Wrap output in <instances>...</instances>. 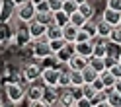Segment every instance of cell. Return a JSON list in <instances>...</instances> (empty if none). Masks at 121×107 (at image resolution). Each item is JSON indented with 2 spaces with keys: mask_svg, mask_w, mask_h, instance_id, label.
Segmentation results:
<instances>
[{
  "mask_svg": "<svg viewBox=\"0 0 121 107\" xmlns=\"http://www.w3.org/2000/svg\"><path fill=\"white\" fill-rule=\"evenodd\" d=\"M59 76H60V68H57V66H43L41 68V82L51 90L59 88Z\"/></svg>",
  "mask_w": 121,
  "mask_h": 107,
  "instance_id": "1",
  "label": "cell"
},
{
  "mask_svg": "<svg viewBox=\"0 0 121 107\" xmlns=\"http://www.w3.org/2000/svg\"><path fill=\"white\" fill-rule=\"evenodd\" d=\"M47 86H39V84H35V82H31V86L27 88V91H26V95H27V99H29V103L31 105H43V95H45V90Z\"/></svg>",
  "mask_w": 121,
  "mask_h": 107,
  "instance_id": "2",
  "label": "cell"
},
{
  "mask_svg": "<svg viewBox=\"0 0 121 107\" xmlns=\"http://www.w3.org/2000/svg\"><path fill=\"white\" fill-rule=\"evenodd\" d=\"M51 55H55V53H53V49H51L47 37H45V39H37V41H33V57H35V58L45 60V58L51 57Z\"/></svg>",
  "mask_w": 121,
  "mask_h": 107,
  "instance_id": "3",
  "label": "cell"
},
{
  "mask_svg": "<svg viewBox=\"0 0 121 107\" xmlns=\"http://www.w3.org/2000/svg\"><path fill=\"white\" fill-rule=\"evenodd\" d=\"M35 14H37V8H35V4L31 2H26V4H22L18 6V20L20 21H24V24H29L31 20H35Z\"/></svg>",
  "mask_w": 121,
  "mask_h": 107,
  "instance_id": "4",
  "label": "cell"
},
{
  "mask_svg": "<svg viewBox=\"0 0 121 107\" xmlns=\"http://www.w3.org/2000/svg\"><path fill=\"white\" fill-rule=\"evenodd\" d=\"M24 95H26V91L18 82H10L8 86H6V97H8V101L20 103L22 99H24Z\"/></svg>",
  "mask_w": 121,
  "mask_h": 107,
  "instance_id": "5",
  "label": "cell"
},
{
  "mask_svg": "<svg viewBox=\"0 0 121 107\" xmlns=\"http://www.w3.org/2000/svg\"><path fill=\"white\" fill-rule=\"evenodd\" d=\"M27 31H29V35H31L33 41H37V39H45L47 25L41 24V21H37V20H31V21L27 24Z\"/></svg>",
  "mask_w": 121,
  "mask_h": 107,
  "instance_id": "6",
  "label": "cell"
},
{
  "mask_svg": "<svg viewBox=\"0 0 121 107\" xmlns=\"http://www.w3.org/2000/svg\"><path fill=\"white\" fill-rule=\"evenodd\" d=\"M41 78V66L37 62H27L24 66V80L26 82H37Z\"/></svg>",
  "mask_w": 121,
  "mask_h": 107,
  "instance_id": "7",
  "label": "cell"
},
{
  "mask_svg": "<svg viewBox=\"0 0 121 107\" xmlns=\"http://www.w3.org/2000/svg\"><path fill=\"white\" fill-rule=\"evenodd\" d=\"M55 55H57V58H59L63 64H66V62L70 60L72 55H76V43H74V41H72V43H66L59 53H55Z\"/></svg>",
  "mask_w": 121,
  "mask_h": 107,
  "instance_id": "8",
  "label": "cell"
},
{
  "mask_svg": "<svg viewBox=\"0 0 121 107\" xmlns=\"http://www.w3.org/2000/svg\"><path fill=\"white\" fill-rule=\"evenodd\" d=\"M90 64V58H86V57H82V55H72L70 57V60L66 62V66L70 68V70H84V68Z\"/></svg>",
  "mask_w": 121,
  "mask_h": 107,
  "instance_id": "9",
  "label": "cell"
},
{
  "mask_svg": "<svg viewBox=\"0 0 121 107\" xmlns=\"http://www.w3.org/2000/svg\"><path fill=\"white\" fill-rule=\"evenodd\" d=\"M102 20H105L109 25H121V12H117V10H111V8H108L105 6L104 8V14H102Z\"/></svg>",
  "mask_w": 121,
  "mask_h": 107,
  "instance_id": "10",
  "label": "cell"
},
{
  "mask_svg": "<svg viewBox=\"0 0 121 107\" xmlns=\"http://www.w3.org/2000/svg\"><path fill=\"white\" fill-rule=\"evenodd\" d=\"M76 53H78V55H82V57H86V58H90V57L94 55V41L90 39V41L76 43Z\"/></svg>",
  "mask_w": 121,
  "mask_h": 107,
  "instance_id": "11",
  "label": "cell"
},
{
  "mask_svg": "<svg viewBox=\"0 0 121 107\" xmlns=\"http://www.w3.org/2000/svg\"><path fill=\"white\" fill-rule=\"evenodd\" d=\"M78 29H80V27L72 25L70 21H69L66 25H63V39H65L66 43H72L74 39H76V33H78Z\"/></svg>",
  "mask_w": 121,
  "mask_h": 107,
  "instance_id": "12",
  "label": "cell"
},
{
  "mask_svg": "<svg viewBox=\"0 0 121 107\" xmlns=\"http://www.w3.org/2000/svg\"><path fill=\"white\" fill-rule=\"evenodd\" d=\"M59 105H66V107H76V97L70 94V90L66 88L63 94H59Z\"/></svg>",
  "mask_w": 121,
  "mask_h": 107,
  "instance_id": "13",
  "label": "cell"
},
{
  "mask_svg": "<svg viewBox=\"0 0 121 107\" xmlns=\"http://www.w3.org/2000/svg\"><path fill=\"white\" fill-rule=\"evenodd\" d=\"M78 12L82 14V16H86V20H94L96 8H94V4L90 2V0H86V2H80L78 4Z\"/></svg>",
  "mask_w": 121,
  "mask_h": 107,
  "instance_id": "14",
  "label": "cell"
},
{
  "mask_svg": "<svg viewBox=\"0 0 121 107\" xmlns=\"http://www.w3.org/2000/svg\"><path fill=\"white\" fill-rule=\"evenodd\" d=\"M45 37L51 41V39H59V37H63V27H60L59 24H49L47 25V31H45Z\"/></svg>",
  "mask_w": 121,
  "mask_h": 107,
  "instance_id": "15",
  "label": "cell"
},
{
  "mask_svg": "<svg viewBox=\"0 0 121 107\" xmlns=\"http://www.w3.org/2000/svg\"><path fill=\"white\" fill-rule=\"evenodd\" d=\"M98 24V37H104V39H109V33H111V29H113V25H109L105 20H102V21H96Z\"/></svg>",
  "mask_w": 121,
  "mask_h": 107,
  "instance_id": "16",
  "label": "cell"
},
{
  "mask_svg": "<svg viewBox=\"0 0 121 107\" xmlns=\"http://www.w3.org/2000/svg\"><path fill=\"white\" fill-rule=\"evenodd\" d=\"M59 88L60 90H66V88H70V70H69V66L65 68H60V76H59Z\"/></svg>",
  "mask_w": 121,
  "mask_h": 107,
  "instance_id": "17",
  "label": "cell"
},
{
  "mask_svg": "<svg viewBox=\"0 0 121 107\" xmlns=\"http://www.w3.org/2000/svg\"><path fill=\"white\" fill-rule=\"evenodd\" d=\"M53 21L63 27V25H66V24L70 21V16H69L65 10H57V12H53Z\"/></svg>",
  "mask_w": 121,
  "mask_h": 107,
  "instance_id": "18",
  "label": "cell"
},
{
  "mask_svg": "<svg viewBox=\"0 0 121 107\" xmlns=\"http://www.w3.org/2000/svg\"><path fill=\"white\" fill-rule=\"evenodd\" d=\"M84 84H86V80H84L82 70H70V86H84Z\"/></svg>",
  "mask_w": 121,
  "mask_h": 107,
  "instance_id": "19",
  "label": "cell"
},
{
  "mask_svg": "<svg viewBox=\"0 0 121 107\" xmlns=\"http://www.w3.org/2000/svg\"><path fill=\"white\" fill-rule=\"evenodd\" d=\"M100 78H102V82H104V86H105V88H113V84L117 82V78L108 70V68H105L104 72H100Z\"/></svg>",
  "mask_w": 121,
  "mask_h": 107,
  "instance_id": "20",
  "label": "cell"
},
{
  "mask_svg": "<svg viewBox=\"0 0 121 107\" xmlns=\"http://www.w3.org/2000/svg\"><path fill=\"white\" fill-rule=\"evenodd\" d=\"M82 74H84V80H86V84H92V82L98 78V76H100V72H98L96 68H92L90 64L84 68V70H82Z\"/></svg>",
  "mask_w": 121,
  "mask_h": 107,
  "instance_id": "21",
  "label": "cell"
},
{
  "mask_svg": "<svg viewBox=\"0 0 121 107\" xmlns=\"http://www.w3.org/2000/svg\"><path fill=\"white\" fill-rule=\"evenodd\" d=\"M82 29H84V31H86V33H88L90 37H92V39H94V37H98V24H96V21L88 20L86 24L82 25Z\"/></svg>",
  "mask_w": 121,
  "mask_h": 107,
  "instance_id": "22",
  "label": "cell"
},
{
  "mask_svg": "<svg viewBox=\"0 0 121 107\" xmlns=\"http://www.w3.org/2000/svg\"><path fill=\"white\" fill-rule=\"evenodd\" d=\"M35 20L41 21V24H45V25H49V24H53V12L51 10L49 12H37L35 14Z\"/></svg>",
  "mask_w": 121,
  "mask_h": 107,
  "instance_id": "23",
  "label": "cell"
},
{
  "mask_svg": "<svg viewBox=\"0 0 121 107\" xmlns=\"http://www.w3.org/2000/svg\"><path fill=\"white\" fill-rule=\"evenodd\" d=\"M63 10L69 14V16H72L74 12H78V2L76 0H65L63 2Z\"/></svg>",
  "mask_w": 121,
  "mask_h": 107,
  "instance_id": "24",
  "label": "cell"
},
{
  "mask_svg": "<svg viewBox=\"0 0 121 107\" xmlns=\"http://www.w3.org/2000/svg\"><path fill=\"white\" fill-rule=\"evenodd\" d=\"M86 21H88V20H86V16H82L80 12H74L72 16H70V24H72V25H76V27H82V25L86 24Z\"/></svg>",
  "mask_w": 121,
  "mask_h": 107,
  "instance_id": "25",
  "label": "cell"
},
{
  "mask_svg": "<svg viewBox=\"0 0 121 107\" xmlns=\"http://www.w3.org/2000/svg\"><path fill=\"white\" fill-rule=\"evenodd\" d=\"M90 66L96 68L98 72H104L105 70V62H104V58H100V57H90Z\"/></svg>",
  "mask_w": 121,
  "mask_h": 107,
  "instance_id": "26",
  "label": "cell"
},
{
  "mask_svg": "<svg viewBox=\"0 0 121 107\" xmlns=\"http://www.w3.org/2000/svg\"><path fill=\"white\" fill-rule=\"evenodd\" d=\"M49 45H51L53 53H59V51H60V49H63L65 45H66V41L63 39V37H59V39H51V41H49Z\"/></svg>",
  "mask_w": 121,
  "mask_h": 107,
  "instance_id": "27",
  "label": "cell"
},
{
  "mask_svg": "<svg viewBox=\"0 0 121 107\" xmlns=\"http://www.w3.org/2000/svg\"><path fill=\"white\" fill-rule=\"evenodd\" d=\"M109 41L121 45V25H115V27L111 29V33H109Z\"/></svg>",
  "mask_w": 121,
  "mask_h": 107,
  "instance_id": "28",
  "label": "cell"
},
{
  "mask_svg": "<svg viewBox=\"0 0 121 107\" xmlns=\"http://www.w3.org/2000/svg\"><path fill=\"white\" fill-rule=\"evenodd\" d=\"M90 39H92V37H90L86 31H84V29H78V33H76V39H74V43H82V41H90Z\"/></svg>",
  "mask_w": 121,
  "mask_h": 107,
  "instance_id": "29",
  "label": "cell"
},
{
  "mask_svg": "<svg viewBox=\"0 0 121 107\" xmlns=\"http://www.w3.org/2000/svg\"><path fill=\"white\" fill-rule=\"evenodd\" d=\"M47 2H49L51 12H57V10H63V2L65 0H47Z\"/></svg>",
  "mask_w": 121,
  "mask_h": 107,
  "instance_id": "30",
  "label": "cell"
},
{
  "mask_svg": "<svg viewBox=\"0 0 121 107\" xmlns=\"http://www.w3.org/2000/svg\"><path fill=\"white\" fill-rule=\"evenodd\" d=\"M105 6H108V8H111V10L121 12V0H105Z\"/></svg>",
  "mask_w": 121,
  "mask_h": 107,
  "instance_id": "31",
  "label": "cell"
},
{
  "mask_svg": "<svg viewBox=\"0 0 121 107\" xmlns=\"http://www.w3.org/2000/svg\"><path fill=\"white\" fill-rule=\"evenodd\" d=\"M108 70H109L113 76H115V78H121V62H119V60H117V62L113 64L111 68H108Z\"/></svg>",
  "mask_w": 121,
  "mask_h": 107,
  "instance_id": "32",
  "label": "cell"
},
{
  "mask_svg": "<svg viewBox=\"0 0 121 107\" xmlns=\"http://www.w3.org/2000/svg\"><path fill=\"white\" fill-rule=\"evenodd\" d=\"M92 86H94V90H96V91H104V90H105V86H104V82H102L100 76H98V78L92 82Z\"/></svg>",
  "mask_w": 121,
  "mask_h": 107,
  "instance_id": "33",
  "label": "cell"
},
{
  "mask_svg": "<svg viewBox=\"0 0 121 107\" xmlns=\"http://www.w3.org/2000/svg\"><path fill=\"white\" fill-rule=\"evenodd\" d=\"M35 8H37V12H49V10H51V8H49V2H47V0L39 2V4L35 6Z\"/></svg>",
  "mask_w": 121,
  "mask_h": 107,
  "instance_id": "34",
  "label": "cell"
},
{
  "mask_svg": "<svg viewBox=\"0 0 121 107\" xmlns=\"http://www.w3.org/2000/svg\"><path fill=\"white\" fill-rule=\"evenodd\" d=\"M113 90H115L117 94H121V78H117V82L113 84Z\"/></svg>",
  "mask_w": 121,
  "mask_h": 107,
  "instance_id": "35",
  "label": "cell"
},
{
  "mask_svg": "<svg viewBox=\"0 0 121 107\" xmlns=\"http://www.w3.org/2000/svg\"><path fill=\"white\" fill-rule=\"evenodd\" d=\"M26 2H29V0H14V4H16V8H18V6H22V4H26Z\"/></svg>",
  "mask_w": 121,
  "mask_h": 107,
  "instance_id": "36",
  "label": "cell"
},
{
  "mask_svg": "<svg viewBox=\"0 0 121 107\" xmlns=\"http://www.w3.org/2000/svg\"><path fill=\"white\" fill-rule=\"evenodd\" d=\"M29 2H31V4H35V6H37V4H39V2H43V0H29Z\"/></svg>",
  "mask_w": 121,
  "mask_h": 107,
  "instance_id": "37",
  "label": "cell"
},
{
  "mask_svg": "<svg viewBox=\"0 0 121 107\" xmlns=\"http://www.w3.org/2000/svg\"><path fill=\"white\" fill-rule=\"evenodd\" d=\"M76 2H78V4H80V2H86V0H76Z\"/></svg>",
  "mask_w": 121,
  "mask_h": 107,
  "instance_id": "38",
  "label": "cell"
},
{
  "mask_svg": "<svg viewBox=\"0 0 121 107\" xmlns=\"http://www.w3.org/2000/svg\"><path fill=\"white\" fill-rule=\"evenodd\" d=\"M119 62H121V57H119Z\"/></svg>",
  "mask_w": 121,
  "mask_h": 107,
  "instance_id": "39",
  "label": "cell"
}]
</instances>
